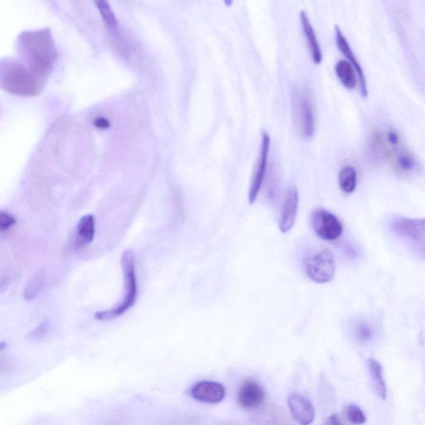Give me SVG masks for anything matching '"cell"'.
Returning a JSON list of instances; mask_svg holds the SVG:
<instances>
[{
	"mask_svg": "<svg viewBox=\"0 0 425 425\" xmlns=\"http://www.w3.org/2000/svg\"><path fill=\"white\" fill-rule=\"evenodd\" d=\"M19 38L29 64L28 68L44 80L58 57L50 31L45 28L26 32L22 33Z\"/></svg>",
	"mask_w": 425,
	"mask_h": 425,
	"instance_id": "obj_1",
	"label": "cell"
},
{
	"mask_svg": "<svg viewBox=\"0 0 425 425\" xmlns=\"http://www.w3.org/2000/svg\"><path fill=\"white\" fill-rule=\"evenodd\" d=\"M1 85L14 95L33 96L41 92L43 79L22 64L7 62L2 64Z\"/></svg>",
	"mask_w": 425,
	"mask_h": 425,
	"instance_id": "obj_2",
	"label": "cell"
},
{
	"mask_svg": "<svg viewBox=\"0 0 425 425\" xmlns=\"http://www.w3.org/2000/svg\"><path fill=\"white\" fill-rule=\"evenodd\" d=\"M122 267L124 274V294L119 304L111 309L97 311L95 318L98 321H111L120 318L135 305L137 293L136 261L134 253L126 250L122 255Z\"/></svg>",
	"mask_w": 425,
	"mask_h": 425,
	"instance_id": "obj_3",
	"label": "cell"
},
{
	"mask_svg": "<svg viewBox=\"0 0 425 425\" xmlns=\"http://www.w3.org/2000/svg\"><path fill=\"white\" fill-rule=\"evenodd\" d=\"M392 228L419 258L425 260V219L399 217L392 221Z\"/></svg>",
	"mask_w": 425,
	"mask_h": 425,
	"instance_id": "obj_4",
	"label": "cell"
},
{
	"mask_svg": "<svg viewBox=\"0 0 425 425\" xmlns=\"http://www.w3.org/2000/svg\"><path fill=\"white\" fill-rule=\"evenodd\" d=\"M305 271L316 284H327L334 279L335 262L328 249H322L309 254L304 262Z\"/></svg>",
	"mask_w": 425,
	"mask_h": 425,
	"instance_id": "obj_5",
	"label": "cell"
},
{
	"mask_svg": "<svg viewBox=\"0 0 425 425\" xmlns=\"http://www.w3.org/2000/svg\"><path fill=\"white\" fill-rule=\"evenodd\" d=\"M311 225L316 236L326 241L340 238L343 227L337 216L322 209L316 210L311 215Z\"/></svg>",
	"mask_w": 425,
	"mask_h": 425,
	"instance_id": "obj_6",
	"label": "cell"
},
{
	"mask_svg": "<svg viewBox=\"0 0 425 425\" xmlns=\"http://www.w3.org/2000/svg\"><path fill=\"white\" fill-rule=\"evenodd\" d=\"M296 120L301 135L306 139L313 137L315 132V109L313 100L308 92L296 94L294 99Z\"/></svg>",
	"mask_w": 425,
	"mask_h": 425,
	"instance_id": "obj_7",
	"label": "cell"
},
{
	"mask_svg": "<svg viewBox=\"0 0 425 425\" xmlns=\"http://www.w3.org/2000/svg\"><path fill=\"white\" fill-rule=\"evenodd\" d=\"M270 145V136L268 133L264 131L263 134H262L259 157L258 161L256 163L253 176H252L249 191V204H254L256 201L261 190L262 185H263L267 167H268Z\"/></svg>",
	"mask_w": 425,
	"mask_h": 425,
	"instance_id": "obj_8",
	"label": "cell"
},
{
	"mask_svg": "<svg viewBox=\"0 0 425 425\" xmlns=\"http://www.w3.org/2000/svg\"><path fill=\"white\" fill-rule=\"evenodd\" d=\"M380 149L384 151L383 154L387 155L394 171L400 175L412 174L418 168V162L411 152L404 149L402 147L389 146L385 141H383Z\"/></svg>",
	"mask_w": 425,
	"mask_h": 425,
	"instance_id": "obj_9",
	"label": "cell"
},
{
	"mask_svg": "<svg viewBox=\"0 0 425 425\" xmlns=\"http://www.w3.org/2000/svg\"><path fill=\"white\" fill-rule=\"evenodd\" d=\"M299 195L295 187L286 190L279 215V229L281 233H288L294 226L298 210Z\"/></svg>",
	"mask_w": 425,
	"mask_h": 425,
	"instance_id": "obj_10",
	"label": "cell"
},
{
	"mask_svg": "<svg viewBox=\"0 0 425 425\" xmlns=\"http://www.w3.org/2000/svg\"><path fill=\"white\" fill-rule=\"evenodd\" d=\"M226 389L223 384L218 382H200L193 385L190 394L198 402L207 404H219L225 397Z\"/></svg>",
	"mask_w": 425,
	"mask_h": 425,
	"instance_id": "obj_11",
	"label": "cell"
},
{
	"mask_svg": "<svg viewBox=\"0 0 425 425\" xmlns=\"http://www.w3.org/2000/svg\"><path fill=\"white\" fill-rule=\"evenodd\" d=\"M289 407L291 416L300 425H310L314 421L313 405L303 395L291 394L289 398Z\"/></svg>",
	"mask_w": 425,
	"mask_h": 425,
	"instance_id": "obj_12",
	"label": "cell"
},
{
	"mask_svg": "<svg viewBox=\"0 0 425 425\" xmlns=\"http://www.w3.org/2000/svg\"><path fill=\"white\" fill-rule=\"evenodd\" d=\"M335 38H337L338 48L339 50L342 52L343 55L347 58L348 62L352 64V66L354 68L355 72H357L360 82V92H362L363 97H367L368 95L367 82V78H365V76L363 68L362 65H360L357 58L355 57L352 48L350 46L347 38L345 37L343 31H340V28L338 26H335Z\"/></svg>",
	"mask_w": 425,
	"mask_h": 425,
	"instance_id": "obj_13",
	"label": "cell"
},
{
	"mask_svg": "<svg viewBox=\"0 0 425 425\" xmlns=\"http://www.w3.org/2000/svg\"><path fill=\"white\" fill-rule=\"evenodd\" d=\"M265 392L262 385L254 380H245L238 393V402L244 409H255L263 404Z\"/></svg>",
	"mask_w": 425,
	"mask_h": 425,
	"instance_id": "obj_14",
	"label": "cell"
},
{
	"mask_svg": "<svg viewBox=\"0 0 425 425\" xmlns=\"http://www.w3.org/2000/svg\"><path fill=\"white\" fill-rule=\"evenodd\" d=\"M300 21L303 26L306 43L309 48L311 58L315 64H320L323 61V52L321 49L318 37L310 22V18L305 11H301Z\"/></svg>",
	"mask_w": 425,
	"mask_h": 425,
	"instance_id": "obj_15",
	"label": "cell"
},
{
	"mask_svg": "<svg viewBox=\"0 0 425 425\" xmlns=\"http://www.w3.org/2000/svg\"><path fill=\"white\" fill-rule=\"evenodd\" d=\"M335 72L343 85L350 90L357 86V72L348 60H340L335 64Z\"/></svg>",
	"mask_w": 425,
	"mask_h": 425,
	"instance_id": "obj_16",
	"label": "cell"
},
{
	"mask_svg": "<svg viewBox=\"0 0 425 425\" xmlns=\"http://www.w3.org/2000/svg\"><path fill=\"white\" fill-rule=\"evenodd\" d=\"M77 238L83 245L91 244L96 234V219L92 215L82 217L77 227Z\"/></svg>",
	"mask_w": 425,
	"mask_h": 425,
	"instance_id": "obj_17",
	"label": "cell"
},
{
	"mask_svg": "<svg viewBox=\"0 0 425 425\" xmlns=\"http://www.w3.org/2000/svg\"><path fill=\"white\" fill-rule=\"evenodd\" d=\"M369 370L370 377L372 379L375 393L382 399H387V389L383 377L382 365L375 359L369 360Z\"/></svg>",
	"mask_w": 425,
	"mask_h": 425,
	"instance_id": "obj_18",
	"label": "cell"
},
{
	"mask_svg": "<svg viewBox=\"0 0 425 425\" xmlns=\"http://www.w3.org/2000/svg\"><path fill=\"white\" fill-rule=\"evenodd\" d=\"M339 185L340 190L347 194L355 191L357 185V173L353 166H345L339 173Z\"/></svg>",
	"mask_w": 425,
	"mask_h": 425,
	"instance_id": "obj_19",
	"label": "cell"
},
{
	"mask_svg": "<svg viewBox=\"0 0 425 425\" xmlns=\"http://www.w3.org/2000/svg\"><path fill=\"white\" fill-rule=\"evenodd\" d=\"M97 8L108 28L117 29V21L114 13L112 11L109 4L105 1L97 2Z\"/></svg>",
	"mask_w": 425,
	"mask_h": 425,
	"instance_id": "obj_20",
	"label": "cell"
},
{
	"mask_svg": "<svg viewBox=\"0 0 425 425\" xmlns=\"http://www.w3.org/2000/svg\"><path fill=\"white\" fill-rule=\"evenodd\" d=\"M345 414L349 421L353 424H364L367 421L365 414L360 407L355 404H349L345 409Z\"/></svg>",
	"mask_w": 425,
	"mask_h": 425,
	"instance_id": "obj_21",
	"label": "cell"
},
{
	"mask_svg": "<svg viewBox=\"0 0 425 425\" xmlns=\"http://www.w3.org/2000/svg\"><path fill=\"white\" fill-rule=\"evenodd\" d=\"M16 219L9 211L2 210L0 215V230L1 232H6L12 228L16 225Z\"/></svg>",
	"mask_w": 425,
	"mask_h": 425,
	"instance_id": "obj_22",
	"label": "cell"
},
{
	"mask_svg": "<svg viewBox=\"0 0 425 425\" xmlns=\"http://www.w3.org/2000/svg\"><path fill=\"white\" fill-rule=\"evenodd\" d=\"M358 338L362 340H367L372 338V330L367 325H360L358 328Z\"/></svg>",
	"mask_w": 425,
	"mask_h": 425,
	"instance_id": "obj_23",
	"label": "cell"
},
{
	"mask_svg": "<svg viewBox=\"0 0 425 425\" xmlns=\"http://www.w3.org/2000/svg\"><path fill=\"white\" fill-rule=\"evenodd\" d=\"M327 425H343L342 421H340L339 417L337 414H333L332 416H330Z\"/></svg>",
	"mask_w": 425,
	"mask_h": 425,
	"instance_id": "obj_24",
	"label": "cell"
},
{
	"mask_svg": "<svg viewBox=\"0 0 425 425\" xmlns=\"http://www.w3.org/2000/svg\"><path fill=\"white\" fill-rule=\"evenodd\" d=\"M95 125L97 127L106 128L108 127V122L106 119H102V118H99L96 120Z\"/></svg>",
	"mask_w": 425,
	"mask_h": 425,
	"instance_id": "obj_25",
	"label": "cell"
}]
</instances>
